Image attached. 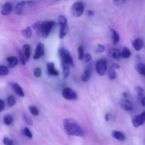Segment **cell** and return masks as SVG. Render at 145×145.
Segmentation results:
<instances>
[{"mask_svg":"<svg viewBox=\"0 0 145 145\" xmlns=\"http://www.w3.org/2000/svg\"><path fill=\"white\" fill-rule=\"evenodd\" d=\"M64 128L67 135L69 136L83 137L84 131L77 122L71 118H66L63 121Z\"/></svg>","mask_w":145,"mask_h":145,"instance_id":"1","label":"cell"},{"mask_svg":"<svg viewBox=\"0 0 145 145\" xmlns=\"http://www.w3.org/2000/svg\"><path fill=\"white\" fill-rule=\"evenodd\" d=\"M59 55L61 59V63L62 65H68L69 66L74 67V62L72 59L71 54L69 51L65 48H62L59 49Z\"/></svg>","mask_w":145,"mask_h":145,"instance_id":"2","label":"cell"},{"mask_svg":"<svg viewBox=\"0 0 145 145\" xmlns=\"http://www.w3.org/2000/svg\"><path fill=\"white\" fill-rule=\"evenodd\" d=\"M58 24H59V37L60 39H63L67 35L68 32V24L67 19L66 17L63 15H59L57 18Z\"/></svg>","mask_w":145,"mask_h":145,"instance_id":"3","label":"cell"},{"mask_svg":"<svg viewBox=\"0 0 145 145\" xmlns=\"http://www.w3.org/2000/svg\"><path fill=\"white\" fill-rule=\"evenodd\" d=\"M55 23L53 21H45L41 23V35L43 38H48L51 30L55 25Z\"/></svg>","mask_w":145,"mask_h":145,"instance_id":"4","label":"cell"},{"mask_svg":"<svg viewBox=\"0 0 145 145\" xmlns=\"http://www.w3.org/2000/svg\"><path fill=\"white\" fill-rule=\"evenodd\" d=\"M84 11V6L83 3L81 1H76L72 6V12L75 17L82 16Z\"/></svg>","mask_w":145,"mask_h":145,"instance_id":"5","label":"cell"},{"mask_svg":"<svg viewBox=\"0 0 145 145\" xmlns=\"http://www.w3.org/2000/svg\"><path fill=\"white\" fill-rule=\"evenodd\" d=\"M62 95L65 99L69 101L76 100L77 99V94L72 89L69 87H66L62 90Z\"/></svg>","mask_w":145,"mask_h":145,"instance_id":"6","label":"cell"},{"mask_svg":"<svg viewBox=\"0 0 145 145\" xmlns=\"http://www.w3.org/2000/svg\"><path fill=\"white\" fill-rule=\"evenodd\" d=\"M96 69L97 73L100 76H103L106 74L107 70V62L105 59H100L97 62L96 65Z\"/></svg>","mask_w":145,"mask_h":145,"instance_id":"7","label":"cell"},{"mask_svg":"<svg viewBox=\"0 0 145 145\" xmlns=\"http://www.w3.org/2000/svg\"><path fill=\"white\" fill-rule=\"evenodd\" d=\"M45 55V46L42 42H39L37 45L36 48H35V53L33 55L34 59H38L42 57Z\"/></svg>","mask_w":145,"mask_h":145,"instance_id":"8","label":"cell"},{"mask_svg":"<svg viewBox=\"0 0 145 145\" xmlns=\"http://www.w3.org/2000/svg\"><path fill=\"white\" fill-rule=\"evenodd\" d=\"M145 123V111L135 116L133 120V125L135 127H138Z\"/></svg>","mask_w":145,"mask_h":145,"instance_id":"9","label":"cell"},{"mask_svg":"<svg viewBox=\"0 0 145 145\" xmlns=\"http://www.w3.org/2000/svg\"><path fill=\"white\" fill-rule=\"evenodd\" d=\"M47 71H48V75H50V76H57L59 75V72L55 68V64L53 62L47 63Z\"/></svg>","mask_w":145,"mask_h":145,"instance_id":"10","label":"cell"},{"mask_svg":"<svg viewBox=\"0 0 145 145\" xmlns=\"http://www.w3.org/2000/svg\"><path fill=\"white\" fill-rule=\"evenodd\" d=\"M91 75V67L88 66L85 68L84 71L81 76V79L84 82H88L90 79Z\"/></svg>","mask_w":145,"mask_h":145,"instance_id":"11","label":"cell"},{"mask_svg":"<svg viewBox=\"0 0 145 145\" xmlns=\"http://www.w3.org/2000/svg\"><path fill=\"white\" fill-rule=\"evenodd\" d=\"M120 106L123 110H126V111H131L133 109V104L131 102L127 99H123L120 101Z\"/></svg>","mask_w":145,"mask_h":145,"instance_id":"12","label":"cell"},{"mask_svg":"<svg viewBox=\"0 0 145 145\" xmlns=\"http://www.w3.org/2000/svg\"><path fill=\"white\" fill-rule=\"evenodd\" d=\"M12 9V4L10 2H6L5 4L3 5L2 8H1V14H2L3 16H7L11 12Z\"/></svg>","mask_w":145,"mask_h":145,"instance_id":"13","label":"cell"},{"mask_svg":"<svg viewBox=\"0 0 145 145\" xmlns=\"http://www.w3.org/2000/svg\"><path fill=\"white\" fill-rule=\"evenodd\" d=\"M11 88L13 89L14 91L18 95V96H21V97H24V91L23 90L22 88L19 86V84L17 83H11Z\"/></svg>","mask_w":145,"mask_h":145,"instance_id":"14","label":"cell"},{"mask_svg":"<svg viewBox=\"0 0 145 145\" xmlns=\"http://www.w3.org/2000/svg\"><path fill=\"white\" fill-rule=\"evenodd\" d=\"M144 46V42L142 38H136L133 42V47L136 51H140Z\"/></svg>","mask_w":145,"mask_h":145,"instance_id":"15","label":"cell"},{"mask_svg":"<svg viewBox=\"0 0 145 145\" xmlns=\"http://www.w3.org/2000/svg\"><path fill=\"white\" fill-rule=\"evenodd\" d=\"M7 62L8 63V67L14 68L18 65V59L15 56H10L7 57Z\"/></svg>","mask_w":145,"mask_h":145,"instance_id":"16","label":"cell"},{"mask_svg":"<svg viewBox=\"0 0 145 145\" xmlns=\"http://www.w3.org/2000/svg\"><path fill=\"white\" fill-rule=\"evenodd\" d=\"M31 2V1H21L18 4H16V6L15 7V8H14V11H15L16 14L17 15H21V13H22L23 8H24V6L25 5L28 3Z\"/></svg>","mask_w":145,"mask_h":145,"instance_id":"17","label":"cell"},{"mask_svg":"<svg viewBox=\"0 0 145 145\" xmlns=\"http://www.w3.org/2000/svg\"><path fill=\"white\" fill-rule=\"evenodd\" d=\"M109 55L110 57L116 59H119L121 57V52L117 48H112L109 51Z\"/></svg>","mask_w":145,"mask_h":145,"instance_id":"18","label":"cell"},{"mask_svg":"<svg viewBox=\"0 0 145 145\" xmlns=\"http://www.w3.org/2000/svg\"><path fill=\"white\" fill-rule=\"evenodd\" d=\"M23 53L25 57V60H26V62H28L30 59V57H31V47L29 45L25 44L23 46Z\"/></svg>","mask_w":145,"mask_h":145,"instance_id":"19","label":"cell"},{"mask_svg":"<svg viewBox=\"0 0 145 145\" xmlns=\"http://www.w3.org/2000/svg\"><path fill=\"white\" fill-rule=\"evenodd\" d=\"M112 136L114 137L116 140H119V141H124L125 140V136L123 134V133L120 131H117V130H115L112 133Z\"/></svg>","mask_w":145,"mask_h":145,"instance_id":"20","label":"cell"},{"mask_svg":"<svg viewBox=\"0 0 145 145\" xmlns=\"http://www.w3.org/2000/svg\"><path fill=\"white\" fill-rule=\"evenodd\" d=\"M21 33L23 36L25 38H26V39L31 38V35H32V31H31V28L30 26H28L25 28H24V29H23Z\"/></svg>","mask_w":145,"mask_h":145,"instance_id":"21","label":"cell"},{"mask_svg":"<svg viewBox=\"0 0 145 145\" xmlns=\"http://www.w3.org/2000/svg\"><path fill=\"white\" fill-rule=\"evenodd\" d=\"M62 72H63V77L64 79H67L69 75L71 66H69L68 65H62Z\"/></svg>","mask_w":145,"mask_h":145,"instance_id":"22","label":"cell"},{"mask_svg":"<svg viewBox=\"0 0 145 145\" xmlns=\"http://www.w3.org/2000/svg\"><path fill=\"white\" fill-rule=\"evenodd\" d=\"M112 32V35H113V42L114 45L118 44V42L120 41V35H119L118 33L116 31H115L114 29H111Z\"/></svg>","mask_w":145,"mask_h":145,"instance_id":"23","label":"cell"},{"mask_svg":"<svg viewBox=\"0 0 145 145\" xmlns=\"http://www.w3.org/2000/svg\"><path fill=\"white\" fill-rule=\"evenodd\" d=\"M130 56H131V52H130V50L127 47H124L121 52V57L125 58V59H127V58L130 57Z\"/></svg>","mask_w":145,"mask_h":145,"instance_id":"24","label":"cell"},{"mask_svg":"<svg viewBox=\"0 0 145 145\" xmlns=\"http://www.w3.org/2000/svg\"><path fill=\"white\" fill-rule=\"evenodd\" d=\"M137 71L140 74L145 76V65L143 63H140L137 66Z\"/></svg>","mask_w":145,"mask_h":145,"instance_id":"25","label":"cell"},{"mask_svg":"<svg viewBox=\"0 0 145 145\" xmlns=\"http://www.w3.org/2000/svg\"><path fill=\"white\" fill-rule=\"evenodd\" d=\"M8 73H9V70L7 66L0 65V76H6L8 74Z\"/></svg>","mask_w":145,"mask_h":145,"instance_id":"26","label":"cell"},{"mask_svg":"<svg viewBox=\"0 0 145 145\" xmlns=\"http://www.w3.org/2000/svg\"><path fill=\"white\" fill-rule=\"evenodd\" d=\"M77 51L79 59V60H82L84 58V47L82 46V45H80V46L78 48Z\"/></svg>","mask_w":145,"mask_h":145,"instance_id":"27","label":"cell"},{"mask_svg":"<svg viewBox=\"0 0 145 145\" xmlns=\"http://www.w3.org/2000/svg\"><path fill=\"white\" fill-rule=\"evenodd\" d=\"M4 123L7 125H10L13 123V118L10 115H7L4 118Z\"/></svg>","mask_w":145,"mask_h":145,"instance_id":"28","label":"cell"},{"mask_svg":"<svg viewBox=\"0 0 145 145\" xmlns=\"http://www.w3.org/2000/svg\"><path fill=\"white\" fill-rule=\"evenodd\" d=\"M108 76V78L110 80H114V79H116L117 75H116V72L115 71V69H113V68L110 69Z\"/></svg>","mask_w":145,"mask_h":145,"instance_id":"29","label":"cell"},{"mask_svg":"<svg viewBox=\"0 0 145 145\" xmlns=\"http://www.w3.org/2000/svg\"><path fill=\"white\" fill-rule=\"evenodd\" d=\"M28 109H29V111L31 112V113L33 115V116H38V115H39V111H38V108H37L35 106H30L29 108H28Z\"/></svg>","mask_w":145,"mask_h":145,"instance_id":"30","label":"cell"},{"mask_svg":"<svg viewBox=\"0 0 145 145\" xmlns=\"http://www.w3.org/2000/svg\"><path fill=\"white\" fill-rule=\"evenodd\" d=\"M7 103L10 107L14 106L16 104V98L14 96H9L7 99Z\"/></svg>","mask_w":145,"mask_h":145,"instance_id":"31","label":"cell"},{"mask_svg":"<svg viewBox=\"0 0 145 145\" xmlns=\"http://www.w3.org/2000/svg\"><path fill=\"white\" fill-rule=\"evenodd\" d=\"M22 133L24 136L27 137L28 138L31 139L33 137L32 133H31V130H30L28 127H25V128H24V130H23L22 131Z\"/></svg>","mask_w":145,"mask_h":145,"instance_id":"32","label":"cell"},{"mask_svg":"<svg viewBox=\"0 0 145 145\" xmlns=\"http://www.w3.org/2000/svg\"><path fill=\"white\" fill-rule=\"evenodd\" d=\"M41 23L40 21H37V22H35V24L33 25V27L34 29L35 30V31H36L37 33H40L41 32Z\"/></svg>","mask_w":145,"mask_h":145,"instance_id":"33","label":"cell"},{"mask_svg":"<svg viewBox=\"0 0 145 145\" xmlns=\"http://www.w3.org/2000/svg\"><path fill=\"white\" fill-rule=\"evenodd\" d=\"M23 118H24V122H25V124H27L28 125H32L33 122L31 120V118H29V116H27L26 114H24V116H23Z\"/></svg>","mask_w":145,"mask_h":145,"instance_id":"34","label":"cell"},{"mask_svg":"<svg viewBox=\"0 0 145 145\" xmlns=\"http://www.w3.org/2000/svg\"><path fill=\"white\" fill-rule=\"evenodd\" d=\"M18 55H19V60L21 64L23 65H25V63H26V60H25L24 53H23L21 51H19V52H18Z\"/></svg>","mask_w":145,"mask_h":145,"instance_id":"35","label":"cell"},{"mask_svg":"<svg viewBox=\"0 0 145 145\" xmlns=\"http://www.w3.org/2000/svg\"><path fill=\"white\" fill-rule=\"evenodd\" d=\"M104 51L105 47L103 46V45H101V44H99V45H97V47H96L95 52H96V53H102V52H103Z\"/></svg>","mask_w":145,"mask_h":145,"instance_id":"36","label":"cell"},{"mask_svg":"<svg viewBox=\"0 0 145 145\" xmlns=\"http://www.w3.org/2000/svg\"><path fill=\"white\" fill-rule=\"evenodd\" d=\"M33 74L35 77H40L42 75V70L40 67H37L34 69L33 71Z\"/></svg>","mask_w":145,"mask_h":145,"instance_id":"37","label":"cell"},{"mask_svg":"<svg viewBox=\"0 0 145 145\" xmlns=\"http://www.w3.org/2000/svg\"><path fill=\"white\" fill-rule=\"evenodd\" d=\"M136 91H137L139 97H143V95H144V89L141 86H137L136 87Z\"/></svg>","mask_w":145,"mask_h":145,"instance_id":"38","label":"cell"},{"mask_svg":"<svg viewBox=\"0 0 145 145\" xmlns=\"http://www.w3.org/2000/svg\"><path fill=\"white\" fill-rule=\"evenodd\" d=\"M3 142L5 145H13L14 142L11 140H10L8 137H4V140H3Z\"/></svg>","mask_w":145,"mask_h":145,"instance_id":"39","label":"cell"},{"mask_svg":"<svg viewBox=\"0 0 145 145\" xmlns=\"http://www.w3.org/2000/svg\"><path fill=\"white\" fill-rule=\"evenodd\" d=\"M91 55L90 54H84V56L83 59L85 61V62H90L91 60Z\"/></svg>","mask_w":145,"mask_h":145,"instance_id":"40","label":"cell"},{"mask_svg":"<svg viewBox=\"0 0 145 145\" xmlns=\"http://www.w3.org/2000/svg\"><path fill=\"white\" fill-rule=\"evenodd\" d=\"M5 108V103H4V101L0 99V112L3 111Z\"/></svg>","mask_w":145,"mask_h":145,"instance_id":"41","label":"cell"},{"mask_svg":"<svg viewBox=\"0 0 145 145\" xmlns=\"http://www.w3.org/2000/svg\"><path fill=\"white\" fill-rule=\"evenodd\" d=\"M111 68H113V69H119V68H120V65H118V64H116V63H113V65H112V67Z\"/></svg>","mask_w":145,"mask_h":145,"instance_id":"42","label":"cell"},{"mask_svg":"<svg viewBox=\"0 0 145 145\" xmlns=\"http://www.w3.org/2000/svg\"><path fill=\"white\" fill-rule=\"evenodd\" d=\"M141 104H142V106H143L144 107H145V96H144V97H142Z\"/></svg>","mask_w":145,"mask_h":145,"instance_id":"43","label":"cell"},{"mask_svg":"<svg viewBox=\"0 0 145 145\" xmlns=\"http://www.w3.org/2000/svg\"><path fill=\"white\" fill-rule=\"evenodd\" d=\"M87 14H88V15H89V16H93V14H94V12H93L92 10H89V11H88V12H87Z\"/></svg>","mask_w":145,"mask_h":145,"instance_id":"44","label":"cell"},{"mask_svg":"<svg viewBox=\"0 0 145 145\" xmlns=\"http://www.w3.org/2000/svg\"><path fill=\"white\" fill-rule=\"evenodd\" d=\"M105 120H106V121H108L109 120V114L108 113H107V114L105 116Z\"/></svg>","mask_w":145,"mask_h":145,"instance_id":"45","label":"cell"},{"mask_svg":"<svg viewBox=\"0 0 145 145\" xmlns=\"http://www.w3.org/2000/svg\"><path fill=\"white\" fill-rule=\"evenodd\" d=\"M126 1H127V0H121V2L122 3H124V2H125Z\"/></svg>","mask_w":145,"mask_h":145,"instance_id":"46","label":"cell"}]
</instances>
